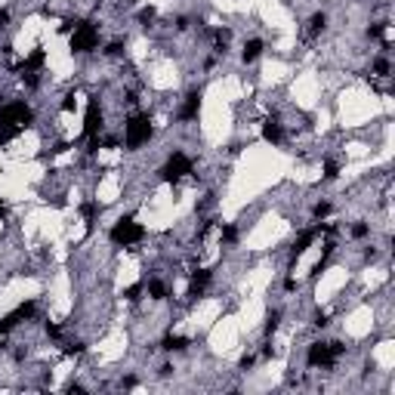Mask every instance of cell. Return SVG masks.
I'll list each match as a JSON object with an SVG mask.
<instances>
[{"label":"cell","instance_id":"6da1fadb","mask_svg":"<svg viewBox=\"0 0 395 395\" xmlns=\"http://www.w3.org/2000/svg\"><path fill=\"white\" fill-rule=\"evenodd\" d=\"M149 238V232H145L142 222H136L133 216H121L118 222H112V229H108V241L114 247H123V250H133Z\"/></svg>","mask_w":395,"mask_h":395},{"label":"cell","instance_id":"7a4b0ae2","mask_svg":"<svg viewBox=\"0 0 395 395\" xmlns=\"http://www.w3.org/2000/svg\"><path fill=\"white\" fill-rule=\"evenodd\" d=\"M262 53H266V41H262V37H250V41H244V46H241V62L244 65H257L262 59Z\"/></svg>","mask_w":395,"mask_h":395}]
</instances>
